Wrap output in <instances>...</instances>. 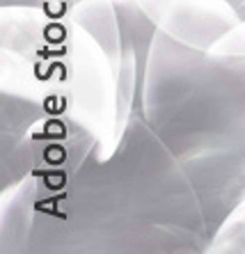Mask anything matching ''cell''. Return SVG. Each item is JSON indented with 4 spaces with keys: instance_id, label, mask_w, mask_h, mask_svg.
<instances>
[{
    "instance_id": "6da1fadb",
    "label": "cell",
    "mask_w": 245,
    "mask_h": 254,
    "mask_svg": "<svg viewBox=\"0 0 245 254\" xmlns=\"http://www.w3.org/2000/svg\"><path fill=\"white\" fill-rule=\"evenodd\" d=\"M126 124L110 58L71 9L0 5V188L108 158Z\"/></svg>"
},
{
    "instance_id": "7a4b0ae2",
    "label": "cell",
    "mask_w": 245,
    "mask_h": 254,
    "mask_svg": "<svg viewBox=\"0 0 245 254\" xmlns=\"http://www.w3.org/2000/svg\"><path fill=\"white\" fill-rule=\"evenodd\" d=\"M211 236L192 179L135 106L108 158L39 177L28 252L206 254Z\"/></svg>"
},
{
    "instance_id": "3957f363",
    "label": "cell",
    "mask_w": 245,
    "mask_h": 254,
    "mask_svg": "<svg viewBox=\"0 0 245 254\" xmlns=\"http://www.w3.org/2000/svg\"><path fill=\"white\" fill-rule=\"evenodd\" d=\"M138 108L192 179L213 234L245 197V53L156 32Z\"/></svg>"
},
{
    "instance_id": "277c9868",
    "label": "cell",
    "mask_w": 245,
    "mask_h": 254,
    "mask_svg": "<svg viewBox=\"0 0 245 254\" xmlns=\"http://www.w3.org/2000/svg\"><path fill=\"white\" fill-rule=\"evenodd\" d=\"M158 32L199 51L245 53V21L227 0H135Z\"/></svg>"
},
{
    "instance_id": "5b68a950",
    "label": "cell",
    "mask_w": 245,
    "mask_h": 254,
    "mask_svg": "<svg viewBox=\"0 0 245 254\" xmlns=\"http://www.w3.org/2000/svg\"><path fill=\"white\" fill-rule=\"evenodd\" d=\"M39 177L25 174L0 188V254H23L30 248Z\"/></svg>"
},
{
    "instance_id": "8992f818",
    "label": "cell",
    "mask_w": 245,
    "mask_h": 254,
    "mask_svg": "<svg viewBox=\"0 0 245 254\" xmlns=\"http://www.w3.org/2000/svg\"><path fill=\"white\" fill-rule=\"evenodd\" d=\"M206 254H245V197L213 231Z\"/></svg>"
},
{
    "instance_id": "52a82bcc",
    "label": "cell",
    "mask_w": 245,
    "mask_h": 254,
    "mask_svg": "<svg viewBox=\"0 0 245 254\" xmlns=\"http://www.w3.org/2000/svg\"><path fill=\"white\" fill-rule=\"evenodd\" d=\"M76 0H0V5H28L39 7V9H51V12H66L71 9Z\"/></svg>"
},
{
    "instance_id": "ba28073f",
    "label": "cell",
    "mask_w": 245,
    "mask_h": 254,
    "mask_svg": "<svg viewBox=\"0 0 245 254\" xmlns=\"http://www.w3.org/2000/svg\"><path fill=\"white\" fill-rule=\"evenodd\" d=\"M227 2L234 7V9H236V12L241 14V18L245 21V0H227Z\"/></svg>"
}]
</instances>
